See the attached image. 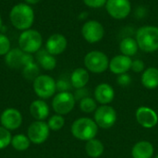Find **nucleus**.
Wrapping results in <instances>:
<instances>
[{
    "label": "nucleus",
    "instance_id": "obj_1",
    "mask_svg": "<svg viewBox=\"0 0 158 158\" xmlns=\"http://www.w3.org/2000/svg\"><path fill=\"white\" fill-rule=\"evenodd\" d=\"M11 24L19 31L31 29L34 21V11L32 7L26 3L15 5L9 12Z\"/></svg>",
    "mask_w": 158,
    "mask_h": 158
},
{
    "label": "nucleus",
    "instance_id": "obj_2",
    "mask_svg": "<svg viewBox=\"0 0 158 158\" xmlns=\"http://www.w3.org/2000/svg\"><path fill=\"white\" fill-rule=\"evenodd\" d=\"M136 42L139 49L145 53H154L158 50V27L145 25L136 31Z\"/></svg>",
    "mask_w": 158,
    "mask_h": 158
},
{
    "label": "nucleus",
    "instance_id": "obj_3",
    "mask_svg": "<svg viewBox=\"0 0 158 158\" xmlns=\"http://www.w3.org/2000/svg\"><path fill=\"white\" fill-rule=\"evenodd\" d=\"M98 131L99 127L95 121L87 117H82L74 120L70 128L73 137L83 142H88L94 139L98 133Z\"/></svg>",
    "mask_w": 158,
    "mask_h": 158
},
{
    "label": "nucleus",
    "instance_id": "obj_4",
    "mask_svg": "<svg viewBox=\"0 0 158 158\" xmlns=\"http://www.w3.org/2000/svg\"><path fill=\"white\" fill-rule=\"evenodd\" d=\"M85 69L94 74H101L108 69L109 58L102 51L94 50L86 54L83 59Z\"/></svg>",
    "mask_w": 158,
    "mask_h": 158
},
{
    "label": "nucleus",
    "instance_id": "obj_5",
    "mask_svg": "<svg viewBox=\"0 0 158 158\" xmlns=\"http://www.w3.org/2000/svg\"><path fill=\"white\" fill-rule=\"evenodd\" d=\"M19 48L28 54L37 53L43 45V37L41 33L36 30H26L23 31L19 37Z\"/></svg>",
    "mask_w": 158,
    "mask_h": 158
},
{
    "label": "nucleus",
    "instance_id": "obj_6",
    "mask_svg": "<svg viewBox=\"0 0 158 158\" xmlns=\"http://www.w3.org/2000/svg\"><path fill=\"white\" fill-rule=\"evenodd\" d=\"M32 88L40 99H49L56 92V81L49 75H39L32 81Z\"/></svg>",
    "mask_w": 158,
    "mask_h": 158
},
{
    "label": "nucleus",
    "instance_id": "obj_7",
    "mask_svg": "<svg viewBox=\"0 0 158 158\" xmlns=\"http://www.w3.org/2000/svg\"><path fill=\"white\" fill-rule=\"evenodd\" d=\"M118 115L114 107L109 105H102L97 107L94 114V120L100 129H111L117 122Z\"/></svg>",
    "mask_w": 158,
    "mask_h": 158
},
{
    "label": "nucleus",
    "instance_id": "obj_8",
    "mask_svg": "<svg viewBox=\"0 0 158 158\" xmlns=\"http://www.w3.org/2000/svg\"><path fill=\"white\" fill-rule=\"evenodd\" d=\"M76 99L69 92H59L52 100V108L56 114L65 116L69 114L75 107Z\"/></svg>",
    "mask_w": 158,
    "mask_h": 158
},
{
    "label": "nucleus",
    "instance_id": "obj_9",
    "mask_svg": "<svg viewBox=\"0 0 158 158\" xmlns=\"http://www.w3.org/2000/svg\"><path fill=\"white\" fill-rule=\"evenodd\" d=\"M5 62L10 69H19L33 63L34 58L31 54L25 53L19 47L10 49V51L5 56Z\"/></svg>",
    "mask_w": 158,
    "mask_h": 158
},
{
    "label": "nucleus",
    "instance_id": "obj_10",
    "mask_svg": "<svg viewBox=\"0 0 158 158\" xmlns=\"http://www.w3.org/2000/svg\"><path fill=\"white\" fill-rule=\"evenodd\" d=\"M81 35L87 43L96 44L104 38L105 28L98 20H87L81 27Z\"/></svg>",
    "mask_w": 158,
    "mask_h": 158
},
{
    "label": "nucleus",
    "instance_id": "obj_11",
    "mask_svg": "<svg viewBox=\"0 0 158 158\" xmlns=\"http://www.w3.org/2000/svg\"><path fill=\"white\" fill-rule=\"evenodd\" d=\"M50 129L47 122L35 120L33 121L27 130V136L31 143L33 144L40 145L44 143L49 137Z\"/></svg>",
    "mask_w": 158,
    "mask_h": 158
},
{
    "label": "nucleus",
    "instance_id": "obj_12",
    "mask_svg": "<svg viewBox=\"0 0 158 158\" xmlns=\"http://www.w3.org/2000/svg\"><path fill=\"white\" fill-rule=\"evenodd\" d=\"M105 6L108 15L115 19H124L131 11L130 0H107Z\"/></svg>",
    "mask_w": 158,
    "mask_h": 158
},
{
    "label": "nucleus",
    "instance_id": "obj_13",
    "mask_svg": "<svg viewBox=\"0 0 158 158\" xmlns=\"http://www.w3.org/2000/svg\"><path fill=\"white\" fill-rule=\"evenodd\" d=\"M22 120L23 118L21 113L18 109L13 107L5 109L0 116L1 126L10 131L18 130L21 126Z\"/></svg>",
    "mask_w": 158,
    "mask_h": 158
},
{
    "label": "nucleus",
    "instance_id": "obj_14",
    "mask_svg": "<svg viewBox=\"0 0 158 158\" xmlns=\"http://www.w3.org/2000/svg\"><path fill=\"white\" fill-rule=\"evenodd\" d=\"M137 122L144 129L155 128L158 124V115L156 112L148 106H140L135 112Z\"/></svg>",
    "mask_w": 158,
    "mask_h": 158
},
{
    "label": "nucleus",
    "instance_id": "obj_15",
    "mask_svg": "<svg viewBox=\"0 0 158 158\" xmlns=\"http://www.w3.org/2000/svg\"><path fill=\"white\" fill-rule=\"evenodd\" d=\"M67 46L68 40L61 33L52 34L45 43V50L53 56H58L62 54L66 50Z\"/></svg>",
    "mask_w": 158,
    "mask_h": 158
},
{
    "label": "nucleus",
    "instance_id": "obj_16",
    "mask_svg": "<svg viewBox=\"0 0 158 158\" xmlns=\"http://www.w3.org/2000/svg\"><path fill=\"white\" fill-rule=\"evenodd\" d=\"M132 59L130 56H124L122 54L117 55L109 60V70L116 74L120 75L124 73H128V71L131 69Z\"/></svg>",
    "mask_w": 158,
    "mask_h": 158
},
{
    "label": "nucleus",
    "instance_id": "obj_17",
    "mask_svg": "<svg viewBox=\"0 0 158 158\" xmlns=\"http://www.w3.org/2000/svg\"><path fill=\"white\" fill-rule=\"evenodd\" d=\"M94 97L95 101L101 106L109 105L115 99V90L110 84L106 82H102L95 87Z\"/></svg>",
    "mask_w": 158,
    "mask_h": 158
},
{
    "label": "nucleus",
    "instance_id": "obj_18",
    "mask_svg": "<svg viewBox=\"0 0 158 158\" xmlns=\"http://www.w3.org/2000/svg\"><path fill=\"white\" fill-rule=\"evenodd\" d=\"M29 110L31 117L35 120L39 121H44L50 114L49 106L43 99H36L32 101L30 105Z\"/></svg>",
    "mask_w": 158,
    "mask_h": 158
},
{
    "label": "nucleus",
    "instance_id": "obj_19",
    "mask_svg": "<svg viewBox=\"0 0 158 158\" xmlns=\"http://www.w3.org/2000/svg\"><path fill=\"white\" fill-rule=\"evenodd\" d=\"M154 153V145L149 141H140L136 143L131 149L132 158H152Z\"/></svg>",
    "mask_w": 158,
    "mask_h": 158
},
{
    "label": "nucleus",
    "instance_id": "obj_20",
    "mask_svg": "<svg viewBox=\"0 0 158 158\" xmlns=\"http://www.w3.org/2000/svg\"><path fill=\"white\" fill-rule=\"evenodd\" d=\"M90 81L89 71L84 68H77L70 75V84L75 89L84 88Z\"/></svg>",
    "mask_w": 158,
    "mask_h": 158
},
{
    "label": "nucleus",
    "instance_id": "obj_21",
    "mask_svg": "<svg viewBox=\"0 0 158 158\" xmlns=\"http://www.w3.org/2000/svg\"><path fill=\"white\" fill-rule=\"evenodd\" d=\"M142 84L149 90H154L158 87V69L150 67L144 69L141 77Z\"/></svg>",
    "mask_w": 158,
    "mask_h": 158
},
{
    "label": "nucleus",
    "instance_id": "obj_22",
    "mask_svg": "<svg viewBox=\"0 0 158 158\" xmlns=\"http://www.w3.org/2000/svg\"><path fill=\"white\" fill-rule=\"evenodd\" d=\"M36 58L39 65L45 70H53L56 67V59L55 56L49 54L45 49H40L36 53Z\"/></svg>",
    "mask_w": 158,
    "mask_h": 158
},
{
    "label": "nucleus",
    "instance_id": "obj_23",
    "mask_svg": "<svg viewBox=\"0 0 158 158\" xmlns=\"http://www.w3.org/2000/svg\"><path fill=\"white\" fill-rule=\"evenodd\" d=\"M84 149H85L86 155L89 157L99 158L103 156L105 152V145L100 140L94 138L86 142Z\"/></svg>",
    "mask_w": 158,
    "mask_h": 158
},
{
    "label": "nucleus",
    "instance_id": "obj_24",
    "mask_svg": "<svg viewBox=\"0 0 158 158\" xmlns=\"http://www.w3.org/2000/svg\"><path fill=\"white\" fill-rule=\"evenodd\" d=\"M119 50L122 55L127 56H133L137 54L139 50L138 44L135 38L132 37H125L119 43Z\"/></svg>",
    "mask_w": 158,
    "mask_h": 158
},
{
    "label": "nucleus",
    "instance_id": "obj_25",
    "mask_svg": "<svg viewBox=\"0 0 158 158\" xmlns=\"http://www.w3.org/2000/svg\"><path fill=\"white\" fill-rule=\"evenodd\" d=\"M31 143L27 135L19 133V134H16L12 136L10 145L18 152H24L29 149V147L31 146Z\"/></svg>",
    "mask_w": 158,
    "mask_h": 158
},
{
    "label": "nucleus",
    "instance_id": "obj_26",
    "mask_svg": "<svg viewBox=\"0 0 158 158\" xmlns=\"http://www.w3.org/2000/svg\"><path fill=\"white\" fill-rule=\"evenodd\" d=\"M97 102L95 101L94 98H92L91 96H87L83 99H81L80 101L79 106L80 109L86 114H91L95 112V110L97 109Z\"/></svg>",
    "mask_w": 158,
    "mask_h": 158
},
{
    "label": "nucleus",
    "instance_id": "obj_27",
    "mask_svg": "<svg viewBox=\"0 0 158 158\" xmlns=\"http://www.w3.org/2000/svg\"><path fill=\"white\" fill-rule=\"evenodd\" d=\"M22 74H23V77L28 80V81H34L39 75H40V69H39V66L33 62V63H31L27 66H25L23 69H22Z\"/></svg>",
    "mask_w": 158,
    "mask_h": 158
},
{
    "label": "nucleus",
    "instance_id": "obj_28",
    "mask_svg": "<svg viewBox=\"0 0 158 158\" xmlns=\"http://www.w3.org/2000/svg\"><path fill=\"white\" fill-rule=\"evenodd\" d=\"M47 125H48L50 131H58L65 126V118L61 115L55 114L48 118Z\"/></svg>",
    "mask_w": 158,
    "mask_h": 158
},
{
    "label": "nucleus",
    "instance_id": "obj_29",
    "mask_svg": "<svg viewBox=\"0 0 158 158\" xmlns=\"http://www.w3.org/2000/svg\"><path fill=\"white\" fill-rule=\"evenodd\" d=\"M12 135L10 131L6 130L3 126H0V150L6 148L11 144Z\"/></svg>",
    "mask_w": 158,
    "mask_h": 158
},
{
    "label": "nucleus",
    "instance_id": "obj_30",
    "mask_svg": "<svg viewBox=\"0 0 158 158\" xmlns=\"http://www.w3.org/2000/svg\"><path fill=\"white\" fill-rule=\"evenodd\" d=\"M10 41L8 37L0 32V56H6L10 51Z\"/></svg>",
    "mask_w": 158,
    "mask_h": 158
},
{
    "label": "nucleus",
    "instance_id": "obj_31",
    "mask_svg": "<svg viewBox=\"0 0 158 158\" xmlns=\"http://www.w3.org/2000/svg\"><path fill=\"white\" fill-rule=\"evenodd\" d=\"M131 81H132V79H131V76L129 73H124V74L118 75L117 82L121 87H127V86L131 85Z\"/></svg>",
    "mask_w": 158,
    "mask_h": 158
},
{
    "label": "nucleus",
    "instance_id": "obj_32",
    "mask_svg": "<svg viewBox=\"0 0 158 158\" xmlns=\"http://www.w3.org/2000/svg\"><path fill=\"white\" fill-rule=\"evenodd\" d=\"M133 72L136 73H141L143 72L145 69V64L143 60L141 59H135L132 60V64H131V69Z\"/></svg>",
    "mask_w": 158,
    "mask_h": 158
},
{
    "label": "nucleus",
    "instance_id": "obj_33",
    "mask_svg": "<svg viewBox=\"0 0 158 158\" xmlns=\"http://www.w3.org/2000/svg\"><path fill=\"white\" fill-rule=\"evenodd\" d=\"M107 0H83V3L91 8H101L106 6Z\"/></svg>",
    "mask_w": 158,
    "mask_h": 158
},
{
    "label": "nucleus",
    "instance_id": "obj_34",
    "mask_svg": "<svg viewBox=\"0 0 158 158\" xmlns=\"http://www.w3.org/2000/svg\"><path fill=\"white\" fill-rule=\"evenodd\" d=\"M73 94H74V97H75L76 101H81V99L89 96V91L85 87L81 88V89H76V92Z\"/></svg>",
    "mask_w": 158,
    "mask_h": 158
},
{
    "label": "nucleus",
    "instance_id": "obj_35",
    "mask_svg": "<svg viewBox=\"0 0 158 158\" xmlns=\"http://www.w3.org/2000/svg\"><path fill=\"white\" fill-rule=\"evenodd\" d=\"M70 86V82L65 80H59L58 81H56V91L58 90L59 92H69Z\"/></svg>",
    "mask_w": 158,
    "mask_h": 158
},
{
    "label": "nucleus",
    "instance_id": "obj_36",
    "mask_svg": "<svg viewBox=\"0 0 158 158\" xmlns=\"http://www.w3.org/2000/svg\"><path fill=\"white\" fill-rule=\"evenodd\" d=\"M24 1H25L26 4H28V5H35V4L39 3L41 0H24Z\"/></svg>",
    "mask_w": 158,
    "mask_h": 158
},
{
    "label": "nucleus",
    "instance_id": "obj_37",
    "mask_svg": "<svg viewBox=\"0 0 158 158\" xmlns=\"http://www.w3.org/2000/svg\"><path fill=\"white\" fill-rule=\"evenodd\" d=\"M2 28H3V22H2V18H1V15H0V31H1Z\"/></svg>",
    "mask_w": 158,
    "mask_h": 158
},
{
    "label": "nucleus",
    "instance_id": "obj_38",
    "mask_svg": "<svg viewBox=\"0 0 158 158\" xmlns=\"http://www.w3.org/2000/svg\"><path fill=\"white\" fill-rule=\"evenodd\" d=\"M155 158H158V155H157V156H156V157H155Z\"/></svg>",
    "mask_w": 158,
    "mask_h": 158
}]
</instances>
